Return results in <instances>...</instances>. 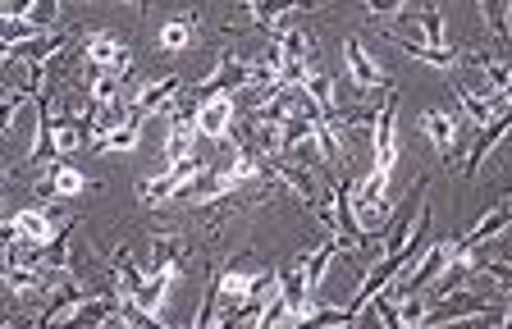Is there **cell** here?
Listing matches in <instances>:
<instances>
[{
	"mask_svg": "<svg viewBox=\"0 0 512 329\" xmlns=\"http://www.w3.org/2000/svg\"><path fill=\"white\" fill-rule=\"evenodd\" d=\"M398 165V96L384 92L380 110H375V124H371V174L357 179L366 192L375 197H389V174Z\"/></svg>",
	"mask_w": 512,
	"mask_h": 329,
	"instance_id": "6da1fadb",
	"label": "cell"
},
{
	"mask_svg": "<svg viewBox=\"0 0 512 329\" xmlns=\"http://www.w3.org/2000/svg\"><path fill=\"white\" fill-rule=\"evenodd\" d=\"M197 106L202 101H192V92L183 96H174L170 101V138H165V160H188L192 156V147H197V138H202V124H197Z\"/></svg>",
	"mask_w": 512,
	"mask_h": 329,
	"instance_id": "7a4b0ae2",
	"label": "cell"
},
{
	"mask_svg": "<svg viewBox=\"0 0 512 329\" xmlns=\"http://www.w3.org/2000/svg\"><path fill=\"white\" fill-rule=\"evenodd\" d=\"M60 234H64V229L55 224V215L46 211V206H28V211H19V215L10 220V229H5V243H19V247H51Z\"/></svg>",
	"mask_w": 512,
	"mask_h": 329,
	"instance_id": "3957f363",
	"label": "cell"
},
{
	"mask_svg": "<svg viewBox=\"0 0 512 329\" xmlns=\"http://www.w3.org/2000/svg\"><path fill=\"white\" fill-rule=\"evenodd\" d=\"M243 183H261V156H252V147H247V142H238V147H234V160H229V170L215 174L211 192H206L202 202H220V197L238 192Z\"/></svg>",
	"mask_w": 512,
	"mask_h": 329,
	"instance_id": "277c9868",
	"label": "cell"
},
{
	"mask_svg": "<svg viewBox=\"0 0 512 329\" xmlns=\"http://www.w3.org/2000/svg\"><path fill=\"white\" fill-rule=\"evenodd\" d=\"M275 51H279V64H284V78L288 83H302V78L316 69L311 64V37L302 28H288L275 37Z\"/></svg>",
	"mask_w": 512,
	"mask_h": 329,
	"instance_id": "5b68a950",
	"label": "cell"
},
{
	"mask_svg": "<svg viewBox=\"0 0 512 329\" xmlns=\"http://www.w3.org/2000/svg\"><path fill=\"white\" fill-rule=\"evenodd\" d=\"M32 192L42 197V202H60V197H78V192H87V174L78 170L74 160H55L51 170H46V179L32 183Z\"/></svg>",
	"mask_w": 512,
	"mask_h": 329,
	"instance_id": "8992f818",
	"label": "cell"
},
{
	"mask_svg": "<svg viewBox=\"0 0 512 329\" xmlns=\"http://www.w3.org/2000/svg\"><path fill=\"white\" fill-rule=\"evenodd\" d=\"M316 0H247V14H252L256 28H266L270 37L293 28V14L298 10H311Z\"/></svg>",
	"mask_w": 512,
	"mask_h": 329,
	"instance_id": "52a82bcc",
	"label": "cell"
},
{
	"mask_svg": "<svg viewBox=\"0 0 512 329\" xmlns=\"http://www.w3.org/2000/svg\"><path fill=\"white\" fill-rule=\"evenodd\" d=\"M179 279V266H151L147 279H142V288L133 293V302H138V311L147 320H160V311H165V302H170V284Z\"/></svg>",
	"mask_w": 512,
	"mask_h": 329,
	"instance_id": "ba28073f",
	"label": "cell"
},
{
	"mask_svg": "<svg viewBox=\"0 0 512 329\" xmlns=\"http://www.w3.org/2000/svg\"><path fill=\"white\" fill-rule=\"evenodd\" d=\"M234 115H238V106H234V96L229 92H211V96H202V106H197V124H202V138H229L234 133Z\"/></svg>",
	"mask_w": 512,
	"mask_h": 329,
	"instance_id": "9c48e42d",
	"label": "cell"
},
{
	"mask_svg": "<svg viewBox=\"0 0 512 329\" xmlns=\"http://www.w3.org/2000/svg\"><path fill=\"white\" fill-rule=\"evenodd\" d=\"M179 92H188L179 74H156V78H147V83H138V92H133V110H142V115L170 110V101Z\"/></svg>",
	"mask_w": 512,
	"mask_h": 329,
	"instance_id": "30bf717a",
	"label": "cell"
},
{
	"mask_svg": "<svg viewBox=\"0 0 512 329\" xmlns=\"http://www.w3.org/2000/svg\"><path fill=\"white\" fill-rule=\"evenodd\" d=\"M64 46V32H51V28H32L28 37H5V55H28L32 64H42L46 55H55Z\"/></svg>",
	"mask_w": 512,
	"mask_h": 329,
	"instance_id": "8fae6325",
	"label": "cell"
},
{
	"mask_svg": "<svg viewBox=\"0 0 512 329\" xmlns=\"http://www.w3.org/2000/svg\"><path fill=\"white\" fill-rule=\"evenodd\" d=\"M270 275H252V270H224L220 275V302H229V307H247V302L261 293V284H266ZM234 316V311H229Z\"/></svg>",
	"mask_w": 512,
	"mask_h": 329,
	"instance_id": "7c38bea8",
	"label": "cell"
},
{
	"mask_svg": "<svg viewBox=\"0 0 512 329\" xmlns=\"http://www.w3.org/2000/svg\"><path fill=\"white\" fill-rule=\"evenodd\" d=\"M343 60H348V74H352V83H357V92H371V87H384L380 64H375L371 55L362 51V42H357V37H348V42H343Z\"/></svg>",
	"mask_w": 512,
	"mask_h": 329,
	"instance_id": "4fadbf2b",
	"label": "cell"
},
{
	"mask_svg": "<svg viewBox=\"0 0 512 329\" xmlns=\"http://www.w3.org/2000/svg\"><path fill=\"white\" fill-rule=\"evenodd\" d=\"M87 64L92 69H128V46L115 32H92L87 37Z\"/></svg>",
	"mask_w": 512,
	"mask_h": 329,
	"instance_id": "5bb4252c",
	"label": "cell"
},
{
	"mask_svg": "<svg viewBox=\"0 0 512 329\" xmlns=\"http://www.w3.org/2000/svg\"><path fill=\"white\" fill-rule=\"evenodd\" d=\"M142 110H133L128 106V115L119 119V124H110L101 138H96V151H133L138 147V138H142Z\"/></svg>",
	"mask_w": 512,
	"mask_h": 329,
	"instance_id": "9a60e30c",
	"label": "cell"
},
{
	"mask_svg": "<svg viewBox=\"0 0 512 329\" xmlns=\"http://www.w3.org/2000/svg\"><path fill=\"white\" fill-rule=\"evenodd\" d=\"M421 133L430 138V147H435L439 156L458 151V119L448 115V110H426V115H421Z\"/></svg>",
	"mask_w": 512,
	"mask_h": 329,
	"instance_id": "2e32d148",
	"label": "cell"
},
{
	"mask_svg": "<svg viewBox=\"0 0 512 329\" xmlns=\"http://www.w3.org/2000/svg\"><path fill=\"white\" fill-rule=\"evenodd\" d=\"M394 42H421V46H448L444 42V14L435 10V5H426V10L416 14L412 32H389Z\"/></svg>",
	"mask_w": 512,
	"mask_h": 329,
	"instance_id": "e0dca14e",
	"label": "cell"
},
{
	"mask_svg": "<svg viewBox=\"0 0 512 329\" xmlns=\"http://www.w3.org/2000/svg\"><path fill=\"white\" fill-rule=\"evenodd\" d=\"M508 224H512V197H508V202H499V206H490V211L480 215V220H476V229H471V234L462 238V247H471V252H476L480 243H490L494 234H503Z\"/></svg>",
	"mask_w": 512,
	"mask_h": 329,
	"instance_id": "ac0fdd59",
	"label": "cell"
},
{
	"mask_svg": "<svg viewBox=\"0 0 512 329\" xmlns=\"http://www.w3.org/2000/svg\"><path fill=\"white\" fill-rule=\"evenodd\" d=\"M298 87L307 92L311 110H316L320 119H330V124H334V115H339V110H334V78H330V74H320V69H311V74L302 78Z\"/></svg>",
	"mask_w": 512,
	"mask_h": 329,
	"instance_id": "d6986e66",
	"label": "cell"
},
{
	"mask_svg": "<svg viewBox=\"0 0 512 329\" xmlns=\"http://www.w3.org/2000/svg\"><path fill=\"white\" fill-rule=\"evenodd\" d=\"M179 192H183L179 174L165 170V174H156V179H142L138 183V202L142 206H160V202H170V197H179Z\"/></svg>",
	"mask_w": 512,
	"mask_h": 329,
	"instance_id": "ffe728a7",
	"label": "cell"
},
{
	"mask_svg": "<svg viewBox=\"0 0 512 329\" xmlns=\"http://www.w3.org/2000/svg\"><path fill=\"white\" fill-rule=\"evenodd\" d=\"M192 42H197V23L192 19H170L165 28H160V51L179 55V51H188Z\"/></svg>",
	"mask_w": 512,
	"mask_h": 329,
	"instance_id": "44dd1931",
	"label": "cell"
},
{
	"mask_svg": "<svg viewBox=\"0 0 512 329\" xmlns=\"http://www.w3.org/2000/svg\"><path fill=\"white\" fill-rule=\"evenodd\" d=\"M412 60H421V64H435V69H453L458 64V51L453 46H421V42H398Z\"/></svg>",
	"mask_w": 512,
	"mask_h": 329,
	"instance_id": "7402d4cb",
	"label": "cell"
},
{
	"mask_svg": "<svg viewBox=\"0 0 512 329\" xmlns=\"http://www.w3.org/2000/svg\"><path fill=\"white\" fill-rule=\"evenodd\" d=\"M183 252H188L183 234H156L151 238V266H179Z\"/></svg>",
	"mask_w": 512,
	"mask_h": 329,
	"instance_id": "603a6c76",
	"label": "cell"
},
{
	"mask_svg": "<svg viewBox=\"0 0 512 329\" xmlns=\"http://www.w3.org/2000/svg\"><path fill=\"white\" fill-rule=\"evenodd\" d=\"M476 5H480V14H485L494 37H508V5L512 0H476Z\"/></svg>",
	"mask_w": 512,
	"mask_h": 329,
	"instance_id": "cb8c5ba5",
	"label": "cell"
},
{
	"mask_svg": "<svg viewBox=\"0 0 512 329\" xmlns=\"http://www.w3.org/2000/svg\"><path fill=\"white\" fill-rule=\"evenodd\" d=\"M403 5H407V0H366V10H371V14H380V19H389V14H398V10H403Z\"/></svg>",
	"mask_w": 512,
	"mask_h": 329,
	"instance_id": "d4e9b609",
	"label": "cell"
},
{
	"mask_svg": "<svg viewBox=\"0 0 512 329\" xmlns=\"http://www.w3.org/2000/svg\"><path fill=\"white\" fill-rule=\"evenodd\" d=\"M503 325H508V329H512V302H508V311H503Z\"/></svg>",
	"mask_w": 512,
	"mask_h": 329,
	"instance_id": "484cf974",
	"label": "cell"
},
{
	"mask_svg": "<svg viewBox=\"0 0 512 329\" xmlns=\"http://www.w3.org/2000/svg\"><path fill=\"white\" fill-rule=\"evenodd\" d=\"M124 5H142V0H124Z\"/></svg>",
	"mask_w": 512,
	"mask_h": 329,
	"instance_id": "4316f807",
	"label": "cell"
}]
</instances>
